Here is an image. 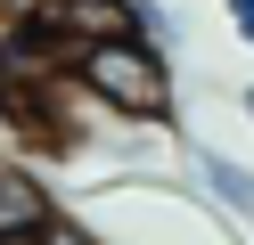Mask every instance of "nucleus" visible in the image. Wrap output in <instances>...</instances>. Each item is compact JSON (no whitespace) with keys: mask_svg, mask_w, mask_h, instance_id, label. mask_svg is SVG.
<instances>
[{"mask_svg":"<svg viewBox=\"0 0 254 245\" xmlns=\"http://www.w3.org/2000/svg\"><path fill=\"white\" fill-rule=\"evenodd\" d=\"M66 82L115 123H172L181 114V74H172V49L115 33V41H90L66 57Z\"/></svg>","mask_w":254,"mask_h":245,"instance_id":"f257e3e1","label":"nucleus"},{"mask_svg":"<svg viewBox=\"0 0 254 245\" xmlns=\"http://www.w3.org/2000/svg\"><path fill=\"white\" fill-rule=\"evenodd\" d=\"M189 172L205 180V196H213L230 221H254V163L221 155V147H205V139H189Z\"/></svg>","mask_w":254,"mask_h":245,"instance_id":"f03ea898","label":"nucleus"},{"mask_svg":"<svg viewBox=\"0 0 254 245\" xmlns=\"http://www.w3.org/2000/svg\"><path fill=\"white\" fill-rule=\"evenodd\" d=\"M115 8H123V25H131L139 41L172 49V33H181V25H172V8H164V0H115Z\"/></svg>","mask_w":254,"mask_h":245,"instance_id":"7ed1b4c3","label":"nucleus"},{"mask_svg":"<svg viewBox=\"0 0 254 245\" xmlns=\"http://www.w3.org/2000/svg\"><path fill=\"white\" fill-rule=\"evenodd\" d=\"M33 245H107V237H90V229H82V221H74V212H58V221H50V229H41V237H33Z\"/></svg>","mask_w":254,"mask_h":245,"instance_id":"20e7f679","label":"nucleus"},{"mask_svg":"<svg viewBox=\"0 0 254 245\" xmlns=\"http://www.w3.org/2000/svg\"><path fill=\"white\" fill-rule=\"evenodd\" d=\"M221 8H230V25H238V41L254 49V0H221Z\"/></svg>","mask_w":254,"mask_h":245,"instance_id":"39448f33","label":"nucleus"},{"mask_svg":"<svg viewBox=\"0 0 254 245\" xmlns=\"http://www.w3.org/2000/svg\"><path fill=\"white\" fill-rule=\"evenodd\" d=\"M246 123H254V82H246Z\"/></svg>","mask_w":254,"mask_h":245,"instance_id":"423d86ee","label":"nucleus"}]
</instances>
